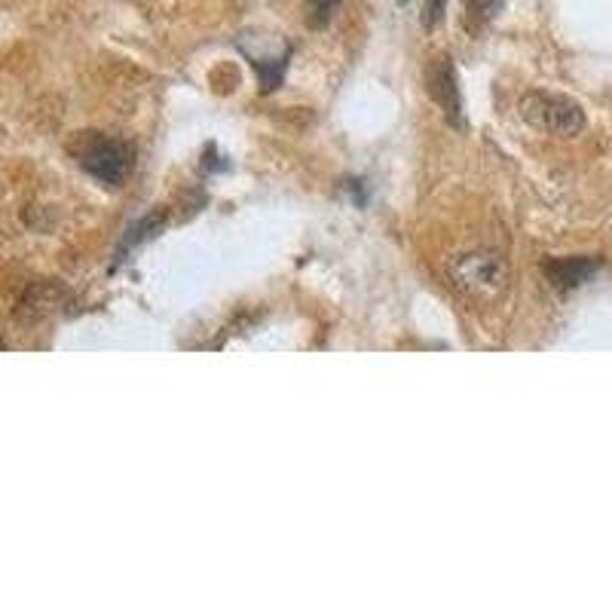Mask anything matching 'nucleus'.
Segmentation results:
<instances>
[{"instance_id":"nucleus-1","label":"nucleus","mask_w":612,"mask_h":612,"mask_svg":"<svg viewBox=\"0 0 612 612\" xmlns=\"http://www.w3.org/2000/svg\"><path fill=\"white\" fill-rule=\"evenodd\" d=\"M447 273L459 294H466L469 300H481V303L499 300L508 288V267L493 251L459 254Z\"/></svg>"},{"instance_id":"nucleus-2","label":"nucleus","mask_w":612,"mask_h":612,"mask_svg":"<svg viewBox=\"0 0 612 612\" xmlns=\"http://www.w3.org/2000/svg\"><path fill=\"white\" fill-rule=\"evenodd\" d=\"M521 117L533 129L557 138H573L585 129V111L579 101L554 92H527L521 98Z\"/></svg>"},{"instance_id":"nucleus-3","label":"nucleus","mask_w":612,"mask_h":612,"mask_svg":"<svg viewBox=\"0 0 612 612\" xmlns=\"http://www.w3.org/2000/svg\"><path fill=\"white\" fill-rule=\"evenodd\" d=\"M132 157H135V150L120 141V138H95L83 153H80V166L98 178L101 184H123L129 169H132Z\"/></svg>"},{"instance_id":"nucleus-4","label":"nucleus","mask_w":612,"mask_h":612,"mask_svg":"<svg viewBox=\"0 0 612 612\" xmlns=\"http://www.w3.org/2000/svg\"><path fill=\"white\" fill-rule=\"evenodd\" d=\"M426 89L432 95V101L441 108V114L456 126H466V114H463V92H459V80H456V68L447 56H438L429 62L426 68Z\"/></svg>"},{"instance_id":"nucleus-5","label":"nucleus","mask_w":612,"mask_h":612,"mask_svg":"<svg viewBox=\"0 0 612 612\" xmlns=\"http://www.w3.org/2000/svg\"><path fill=\"white\" fill-rule=\"evenodd\" d=\"M600 267H603L600 258L582 254V258H551V261L542 264V273L548 276V282H551L557 291H573V288L591 282Z\"/></svg>"},{"instance_id":"nucleus-6","label":"nucleus","mask_w":612,"mask_h":612,"mask_svg":"<svg viewBox=\"0 0 612 612\" xmlns=\"http://www.w3.org/2000/svg\"><path fill=\"white\" fill-rule=\"evenodd\" d=\"M163 224H166V215H163V212H157V215H147V218H141L138 224H132V227L126 230V236H123L120 248H117V261H123V254H126V251H132L135 245H141L144 239L157 236Z\"/></svg>"},{"instance_id":"nucleus-7","label":"nucleus","mask_w":612,"mask_h":612,"mask_svg":"<svg viewBox=\"0 0 612 612\" xmlns=\"http://www.w3.org/2000/svg\"><path fill=\"white\" fill-rule=\"evenodd\" d=\"M343 0H303V19L313 31H322L334 22Z\"/></svg>"},{"instance_id":"nucleus-8","label":"nucleus","mask_w":612,"mask_h":612,"mask_svg":"<svg viewBox=\"0 0 612 612\" xmlns=\"http://www.w3.org/2000/svg\"><path fill=\"white\" fill-rule=\"evenodd\" d=\"M466 7H469L472 19L487 22V19H493L502 10V0H466Z\"/></svg>"},{"instance_id":"nucleus-9","label":"nucleus","mask_w":612,"mask_h":612,"mask_svg":"<svg viewBox=\"0 0 612 612\" xmlns=\"http://www.w3.org/2000/svg\"><path fill=\"white\" fill-rule=\"evenodd\" d=\"M447 13V0H426L423 10V28H435L441 22V16Z\"/></svg>"},{"instance_id":"nucleus-10","label":"nucleus","mask_w":612,"mask_h":612,"mask_svg":"<svg viewBox=\"0 0 612 612\" xmlns=\"http://www.w3.org/2000/svg\"><path fill=\"white\" fill-rule=\"evenodd\" d=\"M349 190L355 193V202L365 206V187H362V181H349Z\"/></svg>"},{"instance_id":"nucleus-11","label":"nucleus","mask_w":612,"mask_h":612,"mask_svg":"<svg viewBox=\"0 0 612 612\" xmlns=\"http://www.w3.org/2000/svg\"><path fill=\"white\" fill-rule=\"evenodd\" d=\"M398 4H411V0H398Z\"/></svg>"}]
</instances>
